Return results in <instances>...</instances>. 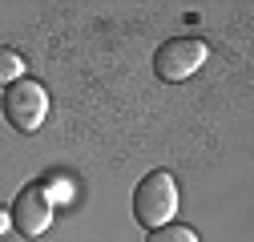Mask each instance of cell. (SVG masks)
Wrapping results in <instances>:
<instances>
[{
    "mask_svg": "<svg viewBox=\"0 0 254 242\" xmlns=\"http://www.w3.org/2000/svg\"><path fill=\"white\" fill-rule=\"evenodd\" d=\"M145 242H198V234L190 230V226H178V222H166V226H157L145 234Z\"/></svg>",
    "mask_w": 254,
    "mask_h": 242,
    "instance_id": "obj_7",
    "label": "cell"
},
{
    "mask_svg": "<svg viewBox=\"0 0 254 242\" xmlns=\"http://www.w3.org/2000/svg\"><path fill=\"white\" fill-rule=\"evenodd\" d=\"M206 57H210L206 41H198V37H174V41H166L162 49L153 53V73L162 81H186V77H194L206 65Z\"/></svg>",
    "mask_w": 254,
    "mask_h": 242,
    "instance_id": "obj_3",
    "label": "cell"
},
{
    "mask_svg": "<svg viewBox=\"0 0 254 242\" xmlns=\"http://www.w3.org/2000/svg\"><path fill=\"white\" fill-rule=\"evenodd\" d=\"M174 214H178V182H174V174H166V170L145 174L137 182V190H133V218L145 230H157V226L174 222Z\"/></svg>",
    "mask_w": 254,
    "mask_h": 242,
    "instance_id": "obj_1",
    "label": "cell"
},
{
    "mask_svg": "<svg viewBox=\"0 0 254 242\" xmlns=\"http://www.w3.org/2000/svg\"><path fill=\"white\" fill-rule=\"evenodd\" d=\"M16 81H24V57H20L16 49H4V45H0V89H8V85H16Z\"/></svg>",
    "mask_w": 254,
    "mask_h": 242,
    "instance_id": "obj_6",
    "label": "cell"
},
{
    "mask_svg": "<svg viewBox=\"0 0 254 242\" xmlns=\"http://www.w3.org/2000/svg\"><path fill=\"white\" fill-rule=\"evenodd\" d=\"M41 190L49 194V202H53V206H69V202H73V194H77L73 178H69V174H61V170H53V174L41 182Z\"/></svg>",
    "mask_w": 254,
    "mask_h": 242,
    "instance_id": "obj_5",
    "label": "cell"
},
{
    "mask_svg": "<svg viewBox=\"0 0 254 242\" xmlns=\"http://www.w3.org/2000/svg\"><path fill=\"white\" fill-rule=\"evenodd\" d=\"M4 117H8V125L16 133H37L45 125V117H49V93H45V85L41 81H16L4 89Z\"/></svg>",
    "mask_w": 254,
    "mask_h": 242,
    "instance_id": "obj_2",
    "label": "cell"
},
{
    "mask_svg": "<svg viewBox=\"0 0 254 242\" xmlns=\"http://www.w3.org/2000/svg\"><path fill=\"white\" fill-rule=\"evenodd\" d=\"M8 230H12V218H8V210H4V206H0V238H4Z\"/></svg>",
    "mask_w": 254,
    "mask_h": 242,
    "instance_id": "obj_8",
    "label": "cell"
},
{
    "mask_svg": "<svg viewBox=\"0 0 254 242\" xmlns=\"http://www.w3.org/2000/svg\"><path fill=\"white\" fill-rule=\"evenodd\" d=\"M53 202H49V194L41 190V182H33V186H24L20 194H16V202H12V210H8V218H12V230L16 234H24V238H41L49 226H53Z\"/></svg>",
    "mask_w": 254,
    "mask_h": 242,
    "instance_id": "obj_4",
    "label": "cell"
}]
</instances>
